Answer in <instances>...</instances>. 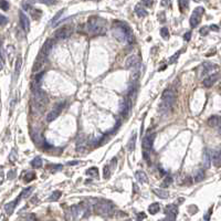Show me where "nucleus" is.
<instances>
[{"mask_svg":"<svg viewBox=\"0 0 221 221\" xmlns=\"http://www.w3.org/2000/svg\"><path fill=\"white\" fill-rule=\"evenodd\" d=\"M47 59L48 58L44 54H43L42 52H40L39 55H38V58L35 59V64H33V69H32V71H33V74L39 73L40 71H41V69L43 68L44 63H46V61H47Z\"/></svg>","mask_w":221,"mask_h":221,"instance_id":"obj_11","label":"nucleus"},{"mask_svg":"<svg viewBox=\"0 0 221 221\" xmlns=\"http://www.w3.org/2000/svg\"><path fill=\"white\" fill-rule=\"evenodd\" d=\"M52 168H53V171L60 170L62 168V165H55V166H52Z\"/></svg>","mask_w":221,"mask_h":221,"instance_id":"obj_54","label":"nucleus"},{"mask_svg":"<svg viewBox=\"0 0 221 221\" xmlns=\"http://www.w3.org/2000/svg\"><path fill=\"white\" fill-rule=\"evenodd\" d=\"M4 68V62H2V58L0 57V70Z\"/></svg>","mask_w":221,"mask_h":221,"instance_id":"obj_57","label":"nucleus"},{"mask_svg":"<svg viewBox=\"0 0 221 221\" xmlns=\"http://www.w3.org/2000/svg\"><path fill=\"white\" fill-rule=\"evenodd\" d=\"M209 30H214V31H219L220 29H219V26H217V24H212V26H210L209 27Z\"/></svg>","mask_w":221,"mask_h":221,"instance_id":"obj_51","label":"nucleus"},{"mask_svg":"<svg viewBox=\"0 0 221 221\" xmlns=\"http://www.w3.org/2000/svg\"><path fill=\"white\" fill-rule=\"evenodd\" d=\"M211 211H212V208H210L209 211H208V213H207V216H206V217H203V219H205V220H209V219H210V214H211Z\"/></svg>","mask_w":221,"mask_h":221,"instance_id":"obj_53","label":"nucleus"},{"mask_svg":"<svg viewBox=\"0 0 221 221\" xmlns=\"http://www.w3.org/2000/svg\"><path fill=\"white\" fill-rule=\"evenodd\" d=\"M64 11H65V9H62V10H60V11H59L58 13H57V15L53 17V19H52V21H51V23H52V24L57 23V22H58V20L60 19V17H61L63 13H64Z\"/></svg>","mask_w":221,"mask_h":221,"instance_id":"obj_39","label":"nucleus"},{"mask_svg":"<svg viewBox=\"0 0 221 221\" xmlns=\"http://www.w3.org/2000/svg\"><path fill=\"white\" fill-rule=\"evenodd\" d=\"M160 35L163 37V39L167 40L168 38H169V30H168V28L166 27H163L162 29H160Z\"/></svg>","mask_w":221,"mask_h":221,"instance_id":"obj_37","label":"nucleus"},{"mask_svg":"<svg viewBox=\"0 0 221 221\" xmlns=\"http://www.w3.org/2000/svg\"><path fill=\"white\" fill-rule=\"evenodd\" d=\"M42 158L41 157H35V158H33V160L31 162V166L35 167V168H41L42 167Z\"/></svg>","mask_w":221,"mask_h":221,"instance_id":"obj_33","label":"nucleus"},{"mask_svg":"<svg viewBox=\"0 0 221 221\" xmlns=\"http://www.w3.org/2000/svg\"><path fill=\"white\" fill-rule=\"evenodd\" d=\"M153 192H154L157 197L162 198V199H167V198L169 197V192H168L167 190H164V189H157V188H155V189H153Z\"/></svg>","mask_w":221,"mask_h":221,"instance_id":"obj_22","label":"nucleus"},{"mask_svg":"<svg viewBox=\"0 0 221 221\" xmlns=\"http://www.w3.org/2000/svg\"><path fill=\"white\" fill-rule=\"evenodd\" d=\"M4 182V174H0V185Z\"/></svg>","mask_w":221,"mask_h":221,"instance_id":"obj_58","label":"nucleus"},{"mask_svg":"<svg viewBox=\"0 0 221 221\" xmlns=\"http://www.w3.org/2000/svg\"><path fill=\"white\" fill-rule=\"evenodd\" d=\"M31 2H40V4H44L48 6L57 4V0H31Z\"/></svg>","mask_w":221,"mask_h":221,"instance_id":"obj_38","label":"nucleus"},{"mask_svg":"<svg viewBox=\"0 0 221 221\" xmlns=\"http://www.w3.org/2000/svg\"><path fill=\"white\" fill-rule=\"evenodd\" d=\"M0 8L4 11H8L9 9V2L7 0H0Z\"/></svg>","mask_w":221,"mask_h":221,"instance_id":"obj_40","label":"nucleus"},{"mask_svg":"<svg viewBox=\"0 0 221 221\" xmlns=\"http://www.w3.org/2000/svg\"><path fill=\"white\" fill-rule=\"evenodd\" d=\"M111 176V173H109V166H105L104 167V177L106 179Z\"/></svg>","mask_w":221,"mask_h":221,"instance_id":"obj_45","label":"nucleus"},{"mask_svg":"<svg viewBox=\"0 0 221 221\" xmlns=\"http://www.w3.org/2000/svg\"><path fill=\"white\" fill-rule=\"evenodd\" d=\"M95 207V211L97 212V214L100 216H103V217H107V216H111L114 211V206L111 201H107V200H104V199H101L94 205Z\"/></svg>","mask_w":221,"mask_h":221,"instance_id":"obj_5","label":"nucleus"},{"mask_svg":"<svg viewBox=\"0 0 221 221\" xmlns=\"http://www.w3.org/2000/svg\"><path fill=\"white\" fill-rule=\"evenodd\" d=\"M85 149H86V140L85 137H82L81 140H79L78 143H76V151L79 153H83Z\"/></svg>","mask_w":221,"mask_h":221,"instance_id":"obj_23","label":"nucleus"},{"mask_svg":"<svg viewBox=\"0 0 221 221\" xmlns=\"http://www.w3.org/2000/svg\"><path fill=\"white\" fill-rule=\"evenodd\" d=\"M21 65H22V59L21 57H18L16 61V68H15V78H18V75L20 74V70H21Z\"/></svg>","mask_w":221,"mask_h":221,"instance_id":"obj_28","label":"nucleus"},{"mask_svg":"<svg viewBox=\"0 0 221 221\" xmlns=\"http://www.w3.org/2000/svg\"><path fill=\"white\" fill-rule=\"evenodd\" d=\"M21 200V197H18L16 199V200H13V201L11 202H8L7 205L4 206V210H6V212H7V214H12L13 213V211H15V208L17 207V203Z\"/></svg>","mask_w":221,"mask_h":221,"instance_id":"obj_16","label":"nucleus"},{"mask_svg":"<svg viewBox=\"0 0 221 221\" xmlns=\"http://www.w3.org/2000/svg\"><path fill=\"white\" fill-rule=\"evenodd\" d=\"M135 143H136V133H134V135L131 137V140H129L127 145V149L129 153L134 151V149H135Z\"/></svg>","mask_w":221,"mask_h":221,"instance_id":"obj_29","label":"nucleus"},{"mask_svg":"<svg viewBox=\"0 0 221 221\" xmlns=\"http://www.w3.org/2000/svg\"><path fill=\"white\" fill-rule=\"evenodd\" d=\"M165 214L166 220H176V217L178 214V208L176 205H169L165 208Z\"/></svg>","mask_w":221,"mask_h":221,"instance_id":"obj_12","label":"nucleus"},{"mask_svg":"<svg viewBox=\"0 0 221 221\" xmlns=\"http://www.w3.org/2000/svg\"><path fill=\"white\" fill-rule=\"evenodd\" d=\"M72 33H73V27L66 24V26L59 28L57 31H54L53 37L55 39H68Z\"/></svg>","mask_w":221,"mask_h":221,"instance_id":"obj_7","label":"nucleus"},{"mask_svg":"<svg viewBox=\"0 0 221 221\" xmlns=\"http://www.w3.org/2000/svg\"><path fill=\"white\" fill-rule=\"evenodd\" d=\"M219 76H220L219 73L216 72L214 74H211L210 76L206 78L205 80H203V85H205V87H211V86L219 80Z\"/></svg>","mask_w":221,"mask_h":221,"instance_id":"obj_15","label":"nucleus"},{"mask_svg":"<svg viewBox=\"0 0 221 221\" xmlns=\"http://www.w3.org/2000/svg\"><path fill=\"white\" fill-rule=\"evenodd\" d=\"M155 133H151V131L144 136L143 140H142V148H143V156L146 160H149V155L153 149V145H154V140H155Z\"/></svg>","mask_w":221,"mask_h":221,"instance_id":"obj_4","label":"nucleus"},{"mask_svg":"<svg viewBox=\"0 0 221 221\" xmlns=\"http://www.w3.org/2000/svg\"><path fill=\"white\" fill-rule=\"evenodd\" d=\"M87 31L92 35H102L106 32V21L101 17H91L89 18L87 24Z\"/></svg>","mask_w":221,"mask_h":221,"instance_id":"obj_2","label":"nucleus"},{"mask_svg":"<svg viewBox=\"0 0 221 221\" xmlns=\"http://www.w3.org/2000/svg\"><path fill=\"white\" fill-rule=\"evenodd\" d=\"M203 166H205L206 169H208L211 165V157H210V153L209 151H205L203 153Z\"/></svg>","mask_w":221,"mask_h":221,"instance_id":"obj_25","label":"nucleus"},{"mask_svg":"<svg viewBox=\"0 0 221 221\" xmlns=\"http://www.w3.org/2000/svg\"><path fill=\"white\" fill-rule=\"evenodd\" d=\"M213 68H214V65H212V64H210V62H205L203 64L201 65V74H207L209 73L210 71L212 70Z\"/></svg>","mask_w":221,"mask_h":221,"instance_id":"obj_27","label":"nucleus"},{"mask_svg":"<svg viewBox=\"0 0 221 221\" xmlns=\"http://www.w3.org/2000/svg\"><path fill=\"white\" fill-rule=\"evenodd\" d=\"M190 38H191V32H186L185 35H184V40L185 41H189L190 40Z\"/></svg>","mask_w":221,"mask_h":221,"instance_id":"obj_48","label":"nucleus"},{"mask_svg":"<svg viewBox=\"0 0 221 221\" xmlns=\"http://www.w3.org/2000/svg\"><path fill=\"white\" fill-rule=\"evenodd\" d=\"M93 1H97V0H93Z\"/></svg>","mask_w":221,"mask_h":221,"instance_id":"obj_60","label":"nucleus"},{"mask_svg":"<svg viewBox=\"0 0 221 221\" xmlns=\"http://www.w3.org/2000/svg\"><path fill=\"white\" fill-rule=\"evenodd\" d=\"M52 47H53V41H52L51 39L47 40V41L44 42V44H43V47H42V49H41L40 52H42L43 54L48 58L49 54H50L51 50H52Z\"/></svg>","mask_w":221,"mask_h":221,"instance_id":"obj_17","label":"nucleus"},{"mask_svg":"<svg viewBox=\"0 0 221 221\" xmlns=\"http://www.w3.org/2000/svg\"><path fill=\"white\" fill-rule=\"evenodd\" d=\"M132 103L133 101L128 96H126L125 98L122 100L120 105V113L123 117H127L129 115L131 109H132Z\"/></svg>","mask_w":221,"mask_h":221,"instance_id":"obj_9","label":"nucleus"},{"mask_svg":"<svg viewBox=\"0 0 221 221\" xmlns=\"http://www.w3.org/2000/svg\"><path fill=\"white\" fill-rule=\"evenodd\" d=\"M22 7H23V9H24V10H27V11H29V10H31V6H30V4L23 2V4H22Z\"/></svg>","mask_w":221,"mask_h":221,"instance_id":"obj_50","label":"nucleus"},{"mask_svg":"<svg viewBox=\"0 0 221 221\" xmlns=\"http://www.w3.org/2000/svg\"><path fill=\"white\" fill-rule=\"evenodd\" d=\"M135 178L137 179V181L140 182V184H146V182H148L147 175L145 174L144 171H142V170L136 171V173H135Z\"/></svg>","mask_w":221,"mask_h":221,"instance_id":"obj_20","label":"nucleus"},{"mask_svg":"<svg viewBox=\"0 0 221 221\" xmlns=\"http://www.w3.org/2000/svg\"><path fill=\"white\" fill-rule=\"evenodd\" d=\"M85 174L87 175V176H90L91 178H94V179H97L100 177L98 169H97L96 167H91V168H89V169L85 171Z\"/></svg>","mask_w":221,"mask_h":221,"instance_id":"obj_24","label":"nucleus"},{"mask_svg":"<svg viewBox=\"0 0 221 221\" xmlns=\"http://www.w3.org/2000/svg\"><path fill=\"white\" fill-rule=\"evenodd\" d=\"M176 101V92L173 89H167L163 93L160 103H159V111L163 114L169 113Z\"/></svg>","mask_w":221,"mask_h":221,"instance_id":"obj_3","label":"nucleus"},{"mask_svg":"<svg viewBox=\"0 0 221 221\" xmlns=\"http://www.w3.org/2000/svg\"><path fill=\"white\" fill-rule=\"evenodd\" d=\"M16 174H17L16 169H10L8 171V174H7V177H8L9 180H12V179L16 178Z\"/></svg>","mask_w":221,"mask_h":221,"instance_id":"obj_42","label":"nucleus"},{"mask_svg":"<svg viewBox=\"0 0 221 221\" xmlns=\"http://www.w3.org/2000/svg\"><path fill=\"white\" fill-rule=\"evenodd\" d=\"M32 140H33V142H35V145H38V146H41V145H44V146H48L47 142L43 140L42 136L40 135L39 133L37 132H32Z\"/></svg>","mask_w":221,"mask_h":221,"instance_id":"obj_18","label":"nucleus"},{"mask_svg":"<svg viewBox=\"0 0 221 221\" xmlns=\"http://www.w3.org/2000/svg\"><path fill=\"white\" fill-rule=\"evenodd\" d=\"M178 4L180 11H186V9H188V6H189V0H178Z\"/></svg>","mask_w":221,"mask_h":221,"instance_id":"obj_32","label":"nucleus"},{"mask_svg":"<svg viewBox=\"0 0 221 221\" xmlns=\"http://www.w3.org/2000/svg\"><path fill=\"white\" fill-rule=\"evenodd\" d=\"M33 101H35L37 109L42 111L48 104V95L40 87H35L33 89Z\"/></svg>","mask_w":221,"mask_h":221,"instance_id":"obj_6","label":"nucleus"},{"mask_svg":"<svg viewBox=\"0 0 221 221\" xmlns=\"http://www.w3.org/2000/svg\"><path fill=\"white\" fill-rule=\"evenodd\" d=\"M208 125L210 127H219L220 126V116L219 115H213L208 120Z\"/></svg>","mask_w":221,"mask_h":221,"instance_id":"obj_21","label":"nucleus"},{"mask_svg":"<svg viewBox=\"0 0 221 221\" xmlns=\"http://www.w3.org/2000/svg\"><path fill=\"white\" fill-rule=\"evenodd\" d=\"M138 63H140V59L138 55H131L129 58L126 60V62H125V69H133L135 65H137Z\"/></svg>","mask_w":221,"mask_h":221,"instance_id":"obj_13","label":"nucleus"},{"mask_svg":"<svg viewBox=\"0 0 221 221\" xmlns=\"http://www.w3.org/2000/svg\"><path fill=\"white\" fill-rule=\"evenodd\" d=\"M195 1H196V2H199V1H200V0H195Z\"/></svg>","mask_w":221,"mask_h":221,"instance_id":"obj_59","label":"nucleus"},{"mask_svg":"<svg viewBox=\"0 0 221 221\" xmlns=\"http://www.w3.org/2000/svg\"><path fill=\"white\" fill-rule=\"evenodd\" d=\"M135 13L140 18H144V17L147 16V10L144 8V7H142L140 4H137L135 7Z\"/></svg>","mask_w":221,"mask_h":221,"instance_id":"obj_26","label":"nucleus"},{"mask_svg":"<svg viewBox=\"0 0 221 221\" xmlns=\"http://www.w3.org/2000/svg\"><path fill=\"white\" fill-rule=\"evenodd\" d=\"M210 157H211V162L213 163V165L219 168V167H220V163H221L220 151H213L212 153H211Z\"/></svg>","mask_w":221,"mask_h":221,"instance_id":"obj_19","label":"nucleus"},{"mask_svg":"<svg viewBox=\"0 0 221 221\" xmlns=\"http://www.w3.org/2000/svg\"><path fill=\"white\" fill-rule=\"evenodd\" d=\"M35 178V173H28V174L24 176V181L30 182V181H32V180H33Z\"/></svg>","mask_w":221,"mask_h":221,"instance_id":"obj_41","label":"nucleus"},{"mask_svg":"<svg viewBox=\"0 0 221 221\" xmlns=\"http://www.w3.org/2000/svg\"><path fill=\"white\" fill-rule=\"evenodd\" d=\"M61 195H62V192H61L60 190H55L54 192H52L51 197L49 198V200H50V201H58L59 199L61 198Z\"/></svg>","mask_w":221,"mask_h":221,"instance_id":"obj_35","label":"nucleus"},{"mask_svg":"<svg viewBox=\"0 0 221 221\" xmlns=\"http://www.w3.org/2000/svg\"><path fill=\"white\" fill-rule=\"evenodd\" d=\"M113 35L120 42L132 44L134 42V33L131 27L123 21H114L113 23Z\"/></svg>","mask_w":221,"mask_h":221,"instance_id":"obj_1","label":"nucleus"},{"mask_svg":"<svg viewBox=\"0 0 221 221\" xmlns=\"http://www.w3.org/2000/svg\"><path fill=\"white\" fill-rule=\"evenodd\" d=\"M0 57H1V58H4V49H2L1 43H0Z\"/></svg>","mask_w":221,"mask_h":221,"instance_id":"obj_55","label":"nucleus"},{"mask_svg":"<svg viewBox=\"0 0 221 221\" xmlns=\"http://www.w3.org/2000/svg\"><path fill=\"white\" fill-rule=\"evenodd\" d=\"M209 32V27H202L200 29V35H207Z\"/></svg>","mask_w":221,"mask_h":221,"instance_id":"obj_44","label":"nucleus"},{"mask_svg":"<svg viewBox=\"0 0 221 221\" xmlns=\"http://www.w3.org/2000/svg\"><path fill=\"white\" fill-rule=\"evenodd\" d=\"M19 16H20V24L21 27L23 29L24 31H29V28H30V21H29V18L28 16L24 13L23 11H20L19 12Z\"/></svg>","mask_w":221,"mask_h":221,"instance_id":"obj_14","label":"nucleus"},{"mask_svg":"<svg viewBox=\"0 0 221 221\" xmlns=\"http://www.w3.org/2000/svg\"><path fill=\"white\" fill-rule=\"evenodd\" d=\"M64 105H65V103H63V102L59 103L54 109H52V111L47 115V122H52V120H54L55 118H58V117L60 116L61 112H62V109H64Z\"/></svg>","mask_w":221,"mask_h":221,"instance_id":"obj_10","label":"nucleus"},{"mask_svg":"<svg viewBox=\"0 0 221 221\" xmlns=\"http://www.w3.org/2000/svg\"><path fill=\"white\" fill-rule=\"evenodd\" d=\"M171 181H173V179H171L170 177H166L165 181L163 182V186H168V185H170Z\"/></svg>","mask_w":221,"mask_h":221,"instance_id":"obj_47","label":"nucleus"},{"mask_svg":"<svg viewBox=\"0 0 221 221\" xmlns=\"http://www.w3.org/2000/svg\"><path fill=\"white\" fill-rule=\"evenodd\" d=\"M137 219H138V220H142V219H146V214H145L144 212L137 213Z\"/></svg>","mask_w":221,"mask_h":221,"instance_id":"obj_49","label":"nucleus"},{"mask_svg":"<svg viewBox=\"0 0 221 221\" xmlns=\"http://www.w3.org/2000/svg\"><path fill=\"white\" fill-rule=\"evenodd\" d=\"M76 164H79V162H69L68 165H69V166H72V165H76Z\"/></svg>","mask_w":221,"mask_h":221,"instance_id":"obj_56","label":"nucleus"},{"mask_svg":"<svg viewBox=\"0 0 221 221\" xmlns=\"http://www.w3.org/2000/svg\"><path fill=\"white\" fill-rule=\"evenodd\" d=\"M33 189H35V187H33V186L28 187V188L23 189V190H22V192L20 194V197H21V198H28L30 195H31V192L33 191Z\"/></svg>","mask_w":221,"mask_h":221,"instance_id":"obj_34","label":"nucleus"},{"mask_svg":"<svg viewBox=\"0 0 221 221\" xmlns=\"http://www.w3.org/2000/svg\"><path fill=\"white\" fill-rule=\"evenodd\" d=\"M205 13V9L202 7H198L194 10L192 15L190 17V27L191 28H196L198 24L200 23L201 21V17L202 15Z\"/></svg>","mask_w":221,"mask_h":221,"instance_id":"obj_8","label":"nucleus"},{"mask_svg":"<svg viewBox=\"0 0 221 221\" xmlns=\"http://www.w3.org/2000/svg\"><path fill=\"white\" fill-rule=\"evenodd\" d=\"M203 178H205V171H203V169H198L196 171V174H195V181L200 182L203 180Z\"/></svg>","mask_w":221,"mask_h":221,"instance_id":"obj_31","label":"nucleus"},{"mask_svg":"<svg viewBox=\"0 0 221 221\" xmlns=\"http://www.w3.org/2000/svg\"><path fill=\"white\" fill-rule=\"evenodd\" d=\"M162 6H170V0H163L162 1Z\"/></svg>","mask_w":221,"mask_h":221,"instance_id":"obj_52","label":"nucleus"},{"mask_svg":"<svg viewBox=\"0 0 221 221\" xmlns=\"http://www.w3.org/2000/svg\"><path fill=\"white\" fill-rule=\"evenodd\" d=\"M142 2H143V4L144 6H146V7H151L154 0H142Z\"/></svg>","mask_w":221,"mask_h":221,"instance_id":"obj_46","label":"nucleus"},{"mask_svg":"<svg viewBox=\"0 0 221 221\" xmlns=\"http://www.w3.org/2000/svg\"><path fill=\"white\" fill-rule=\"evenodd\" d=\"M180 53H181V51H178V52H176L173 57H170V58H169V64H175V63L177 62L179 57H180Z\"/></svg>","mask_w":221,"mask_h":221,"instance_id":"obj_36","label":"nucleus"},{"mask_svg":"<svg viewBox=\"0 0 221 221\" xmlns=\"http://www.w3.org/2000/svg\"><path fill=\"white\" fill-rule=\"evenodd\" d=\"M159 210H160V206H159L158 202H154V203H151V205L148 207V211H149L151 214L158 213Z\"/></svg>","mask_w":221,"mask_h":221,"instance_id":"obj_30","label":"nucleus"},{"mask_svg":"<svg viewBox=\"0 0 221 221\" xmlns=\"http://www.w3.org/2000/svg\"><path fill=\"white\" fill-rule=\"evenodd\" d=\"M7 22H8V19H7V17L2 16V15H0V26H4V24H7Z\"/></svg>","mask_w":221,"mask_h":221,"instance_id":"obj_43","label":"nucleus"}]
</instances>
